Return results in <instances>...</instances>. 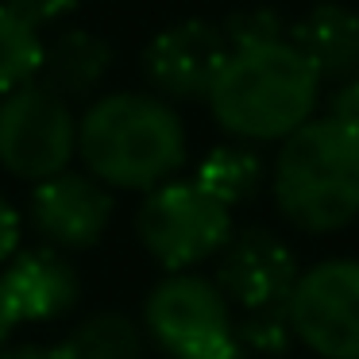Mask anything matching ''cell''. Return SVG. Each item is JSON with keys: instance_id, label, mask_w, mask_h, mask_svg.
<instances>
[{"instance_id": "cell-1", "label": "cell", "mask_w": 359, "mask_h": 359, "mask_svg": "<svg viewBox=\"0 0 359 359\" xmlns=\"http://www.w3.org/2000/svg\"><path fill=\"white\" fill-rule=\"evenodd\" d=\"M186 124L155 93L97 97L78 120V158L109 189H151L174 182L186 166Z\"/></svg>"}, {"instance_id": "cell-2", "label": "cell", "mask_w": 359, "mask_h": 359, "mask_svg": "<svg viewBox=\"0 0 359 359\" xmlns=\"http://www.w3.org/2000/svg\"><path fill=\"white\" fill-rule=\"evenodd\" d=\"M317 101V70L294 43H274L232 50L205 104L236 143H282L309 124Z\"/></svg>"}, {"instance_id": "cell-3", "label": "cell", "mask_w": 359, "mask_h": 359, "mask_svg": "<svg viewBox=\"0 0 359 359\" xmlns=\"http://www.w3.org/2000/svg\"><path fill=\"white\" fill-rule=\"evenodd\" d=\"M274 209L286 224L328 236L359 220V132L336 116H313L278 143L271 166Z\"/></svg>"}, {"instance_id": "cell-4", "label": "cell", "mask_w": 359, "mask_h": 359, "mask_svg": "<svg viewBox=\"0 0 359 359\" xmlns=\"http://www.w3.org/2000/svg\"><path fill=\"white\" fill-rule=\"evenodd\" d=\"M143 328L170 359H243L232 302L205 274H166L143 305Z\"/></svg>"}, {"instance_id": "cell-5", "label": "cell", "mask_w": 359, "mask_h": 359, "mask_svg": "<svg viewBox=\"0 0 359 359\" xmlns=\"http://www.w3.org/2000/svg\"><path fill=\"white\" fill-rule=\"evenodd\" d=\"M135 236L143 251L170 274L194 271L197 263L220 255L232 240V209L209 197L197 182H166L143 197L135 212Z\"/></svg>"}, {"instance_id": "cell-6", "label": "cell", "mask_w": 359, "mask_h": 359, "mask_svg": "<svg viewBox=\"0 0 359 359\" xmlns=\"http://www.w3.org/2000/svg\"><path fill=\"white\" fill-rule=\"evenodd\" d=\"M78 155V120L70 101L43 81L0 97V166L20 182H39L70 170Z\"/></svg>"}, {"instance_id": "cell-7", "label": "cell", "mask_w": 359, "mask_h": 359, "mask_svg": "<svg viewBox=\"0 0 359 359\" xmlns=\"http://www.w3.org/2000/svg\"><path fill=\"white\" fill-rule=\"evenodd\" d=\"M297 344L320 359H359V259L305 266L286 302Z\"/></svg>"}, {"instance_id": "cell-8", "label": "cell", "mask_w": 359, "mask_h": 359, "mask_svg": "<svg viewBox=\"0 0 359 359\" xmlns=\"http://www.w3.org/2000/svg\"><path fill=\"white\" fill-rule=\"evenodd\" d=\"M228 47L220 24L209 20H178L163 27L143 50V74L155 97L163 101H209L220 70H224Z\"/></svg>"}, {"instance_id": "cell-9", "label": "cell", "mask_w": 359, "mask_h": 359, "mask_svg": "<svg viewBox=\"0 0 359 359\" xmlns=\"http://www.w3.org/2000/svg\"><path fill=\"white\" fill-rule=\"evenodd\" d=\"M302 274L297 255L271 228H243L232 232L224 251L217 255V286L240 309H266L286 305L294 282Z\"/></svg>"}, {"instance_id": "cell-10", "label": "cell", "mask_w": 359, "mask_h": 359, "mask_svg": "<svg viewBox=\"0 0 359 359\" xmlns=\"http://www.w3.org/2000/svg\"><path fill=\"white\" fill-rule=\"evenodd\" d=\"M27 220L43 236L47 248L58 251L93 248L112 224V194L93 174L62 170L32 189Z\"/></svg>"}, {"instance_id": "cell-11", "label": "cell", "mask_w": 359, "mask_h": 359, "mask_svg": "<svg viewBox=\"0 0 359 359\" xmlns=\"http://www.w3.org/2000/svg\"><path fill=\"white\" fill-rule=\"evenodd\" d=\"M0 286H4L16 325L20 320H55L62 313H70L81 297V278L74 271V263L47 243L20 251L0 271Z\"/></svg>"}, {"instance_id": "cell-12", "label": "cell", "mask_w": 359, "mask_h": 359, "mask_svg": "<svg viewBox=\"0 0 359 359\" xmlns=\"http://www.w3.org/2000/svg\"><path fill=\"white\" fill-rule=\"evenodd\" d=\"M290 43L317 70L320 86L340 89L359 78V12L340 0L313 4L302 20H294Z\"/></svg>"}, {"instance_id": "cell-13", "label": "cell", "mask_w": 359, "mask_h": 359, "mask_svg": "<svg viewBox=\"0 0 359 359\" xmlns=\"http://www.w3.org/2000/svg\"><path fill=\"white\" fill-rule=\"evenodd\" d=\"M109 70H112V43L97 32H86V27H70L43 47L39 81L62 101H81V97H93L104 86Z\"/></svg>"}, {"instance_id": "cell-14", "label": "cell", "mask_w": 359, "mask_h": 359, "mask_svg": "<svg viewBox=\"0 0 359 359\" xmlns=\"http://www.w3.org/2000/svg\"><path fill=\"white\" fill-rule=\"evenodd\" d=\"M194 182L205 189L209 197H217L224 209H236V205H248L251 197L263 189L266 182V166L263 155H259L251 143H220L209 155L197 163Z\"/></svg>"}, {"instance_id": "cell-15", "label": "cell", "mask_w": 359, "mask_h": 359, "mask_svg": "<svg viewBox=\"0 0 359 359\" xmlns=\"http://www.w3.org/2000/svg\"><path fill=\"white\" fill-rule=\"evenodd\" d=\"M147 328L128 313H93L62 340L66 359H143Z\"/></svg>"}, {"instance_id": "cell-16", "label": "cell", "mask_w": 359, "mask_h": 359, "mask_svg": "<svg viewBox=\"0 0 359 359\" xmlns=\"http://www.w3.org/2000/svg\"><path fill=\"white\" fill-rule=\"evenodd\" d=\"M43 35L16 12L0 8V97L39 81L43 70Z\"/></svg>"}, {"instance_id": "cell-17", "label": "cell", "mask_w": 359, "mask_h": 359, "mask_svg": "<svg viewBox=\"0 0 359 359\" xmlns=\"http://www.w3.org/2000/svg\"><path fill=\"white\" fill-rule=\"evenodd\" d=\"M236 344L243 359L263 355V359H282L297 344L294 325H290L286 305H266V309H243L236 320Z\"/></svg>"}, {"instance_id": "cell-18", "label": "cell", "mask_w": 359, "mask_h": 359, "mask_svg": "<svg viewBox=\"0 0 359 359\" xmlns=\"http://www.w3.org/2000/svg\"><path fill=\"white\" fill-rule=\"evenodd\" d=\"M228 47L232 50H255V47H274V43H290V24L278 8L271 4H248L224 16L220 24Z\"/></svg>"}, {"instance_id": "cell-19", "label": "cell", "mask_w": 359, "mask_h": 359, "mask_svg": "<svg viewBox=\"0 0 359 359\" xmlns=\"http://www.w3.org/2000/svg\"><path fill=\"white\" fill-rule=\"evenodd\" d=\"M0 8L16 12L20 20H27L32 27H47L55 20L70 16L78 8V0H0Z\"/></svg>"}, {"instance_id": "cell-20", "label": "cell", "mask_w": 359, "mask_h": 359, "mask_svg": "<svg viewBox=\"0 0 359 359\" xmlns=\"http://www.w3.org/2000/svg\"><path fill=\"white\" fill-rule=\"evenodd\" d=\"M20 236H24V220H20L16 205L0 194V266H8L20 255Z\"/></svg>"}, {"instance_id": "cell-21", "label": "cell", "mask_w": 359, "mask_h": 359, "mask_svg": "<svg viewBox=\"0 0 359 359\" xmlns=\"http://www.w3.org/2000/svg\"><path fill=\"white\" fill-rule=\"evenodd\" d=\"M328 116H336L340 124H348L351 132H359V78L340 86L332 93V104H328Z\"/></svg>"}, {"instance_id": "cell-22", "label": "cell", "mask_w": 359, "mask_h": 359, "mask_svg": "<svg viewBox=\"0 0 359 359\" xmlns=\"http://www.w3.org/2000/svg\"><path fill=\"white\" fill-rule=\"evenodd\" d=\"M0 359H66L62 344H24V348H0Z\"/></svg>"}, {"instance_id": "cell-23", "label": "cell", "mask_w": 359, "mask_h": 359, "mask_svg": "<svg viewBox=\"0 0 359 359\" xmlns=\"http://www.w3.org/2000/svg\"><path fill=\"white\" fill-rule=\"evenodd\" d=\"M12 328H16V317H12L8 297H4V286H0V348H4V340H8Z\"/></svg>"}]
</instances>
